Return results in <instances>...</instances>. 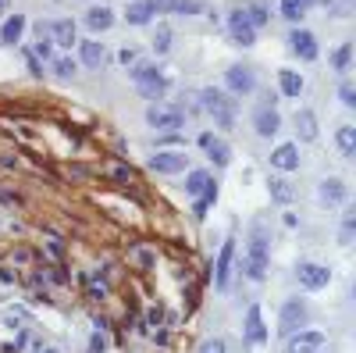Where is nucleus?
I'll return each mask as SVG.
<instances>
[{
	"instance_id": "1",
	"label": "nucleus",
	"mask_w": 356,
	"mask_h": 353,
	"mask_svg": "<svg viewBox=\"0 0 356 353\" xmlns=\"http://www.w3.org/2000/svg\"><path fill=\"white\" fill-rule=\"evenodd\" d=\"M267 268H271V236L264 221H253L249 239H246V254H242V275L249 282H264Z\"/></svg>"
},
{
	"instance_id": "2",
	"label": "nucleus",
	"mask_w": 356,
	"mask_h": 353,
	"mask_svg": "<svg viewBox=\"0 0 356 353\" xmlns=\"http://www.w3.org/2000/svg\"><path fill=\"white\" fill-rule=\"evenodd\" d=\"M196 103H200L203 114L214 118V125H218L221 132H232V129H235V121H239V114H235V97H228V93L218 90V86H203V90L196 93Z\"/></svg>"
},
{
	"instance_id": "3",
	"label": "nucleus",
	"mask_w": 356,
	"mask_h": 353,
	"mask_svg": "<svg viewBox=\"0 0 356 353\" xmlns=\"http://www.w3.org/2000/svg\"><path fill=\"white\" fill-rule=\"evenodd\" d=\"M146 125H150L154 132H178V129H185V111L178 108V103L157 100V103L146 108Z\"/></svg>"
},
{
	"instance_id": "4",
	"label": "nucleus",
	"mask_w": 356,
	"mask_h": 353,
	"mask_svg": "<svg viewBox=\"0 0 356 353\" xmlns=\"http://www.w3.org/2000/svg\"><path fill=\"white\" fill-rule=\"evenodd\" d=\"M306 321H310V307H306V300H303V296L285 300V303H282V314H278V336L289 339L292 332L306 328Z\"/></svg>"
},
{
	"instance_id": "5",
	"label": "nucleus",
	"mask_w": 356,
	"mask_h": 353,
	"mask_svg": "<svg viewBox=\"0 0 356 353\" xmlns=\"http://www.w3.org/2000/svg\"><path fill=\"white\" fill-rule=\"evenodd\" d=\"M296 282L306 293H317V289H328L331 285V268L321 264V261H300L296 264Z\"/></svg>"
},
{
	"instance_id": "6",
	"label": "nucleus",
	"mask_w": 356,
	"mask_h": 353,
	"mask_svg": "<svg viewBox=\"0 0 356 353\" xmlns=\"http://www.w3.org/2000/svg\"><path fill=\"white\" fill-rule=\"evenodd\" d=\"M235 236H228L221 243V250L214 257V289L218 293H228V282H232V272H235Z\"/></svg>"
},
{
	"instance_id": "7",
	"label": "nucleus",
	"mask_w": 356,
	"mask_h": 353,
	"mask_svg": "<svg viewBox=\"0 0 356 353\" xmlns=\"http://www.w3.org/2000/svg\"><path fill=\"white\" fill-rule=\"evenodd\" d=\"M257 90V72L249 65H228L224 68V93L228 97H249Z\"/></svg>"
},
{
	"instance_id": "8",
	"label": "nucleus",
	"mask_w": 356,
	"mask_h": 353,
	"mask_svg": "<svg viewBox=\"0 0 356 353\" xmlns=\"http://www.w3.org/2000/svg\"><path fill=\"white\" fill-rule=\"evenodd\" d=\"M253 132H257L260 139H275V136L282 132V114H278V108H275V97L264 100L260 108L253 111Z\"/></svg>"
},
{
	"instance_id": "9",
	"label": "nucleus",
	"mask_w": 356,
	"mask_h": 353,
	"mask_svg": "<svg viewBox=\"0 0 356 353\" xmlns=\"http://www.w3.org/2000/svg\"><path fill=\"white\" fill-rule=\"evenodd\" d=\"M146 164L157 175H182V172H189V154L185 150H157V154H150Z\"/></svg>"
},
{
	"instance_id": "10",
	"label": "nucleus",
	"mask_w": 356,
	"mask_h": 353,
	"mask_svg": "<svg viewBox=\"0 0 356 353\" xmlns=\"http://www.w3.org/2000/svg\"><path fill=\"white\" fill-rule=\"evenodd\" d=\"M285 39H289V50L296 54L300 61H317V57H321V47H317V36H313L310 29H303V26H292Z\"/></svg>"
},
{
	"instance_id": "11",
	"label": "nucleus",
	"mask_w": 356,
	"mask_h": 353,
	"mask_svg": "<svg viewBox=\"0 0 356 353\" xmlns=\"http://www.w3.org/2000/svg\"><path fill=\"white\" fill-rule=\"evenodd\" d=\"M324 332L321 328H300L292 332L289 343H285V353H321L324 350Z\"/></svg>"
},
{
	"instance_id": "12",
	"label": "nucleus",
	"mask_w": 356,
	"mask_h": 353,
	"mask_svg": "<svg viewBox=\"0 0 356 353\" xmlns=\"http://www.w3.org/2000/svg\"><path fill=\"white\" fill-rule=\"evenodd\" d=\"M196 143L203 147V154L211 157L214 168H228V164H232V147H228V143H224L218 132L207 129V132H200V139H196Z\"/></svg>"
},
{
	"instance_id": "13",
	"label": "nucleus",
	"mask_w": 356,
	"mask_h": 353,
	"mask_svg": "<svg viewBox=\"0 0 356 353\" xmlns=\"http://www.w3.org/2000/svg\"><path fill=\"white\" fill-rule=\"evenodd\" d=\"M43 36H50V43H57V47H75L78 43V26L72 18H57L50 26H39V39Z\"/></svg>"
},
{
	"instance_id": "14",
	"label": "nucleus",
	"mask_w": 356,
	"mask_h": 353,
	"mask_svg": "<svg viewBox=\"0 0 356 353\" xmlns=\"http://www.w3.org/2000/svg\"><path fill=\"white\" fill-rule=\"evenodd\" d=\"M78 68H90V72H100L103 65H107V47L100 43V39H78Z\"/></svg>"
},
{
	"instance_id": "15",
	"label": "nucleus",
	"mask_w": 356,
	"mask_h": 353,
	"mask_svg": "<svg viewBox=\"0 0 356 353\" xmlns=\"http://www.w3.org/2000/svg\"><path fill=\"white\" fill-rule=\"evenodd\" d=\"M267 161H271V168H275L278 175H289V172H296L300 168V143H278L275 150L267 154Z\"/></svg>"
},
{
	"instance_id": "16",
	"label": "nucleus",
	"mask_w": 356,
	"mask_h": 353,
	"mask_svg": "<svg viewBox=\"0 0 356 353\" xmlns=\"http://www.w3.org/2000/svg\"><path fill=\"white\" fill-rule=\"evenodd\" d=\"M228 39H232L235 47H253L257 43V29L246 22V11L235 8L232 14H228Z\"/></svg>"
},
{
	"instance_id": "17",
	"label": "nucleus",
	"mask_w": 356,
	"mask_h": 353,
	"mask_svg": "<svg viewBox=\"0 0 356 353\" xmlns=\"http://www.w3.org/2000/svg\"><path fill=\"white\" fill-rule=\"evenodd\" d=\"M317 200L328 203V207H346L349 203V185L339 175H328V179L317 182Z\"/></svg>"
},
{
	"instance_id": "18",
	"label": "nucleus",
	"mask_w": 356,
	"mask_h": 353,
	"mask_svg": "<svg viewBox=\"0 0 356 353\" xmlns=\"http://www.w3.org/2000/svg\"><path fill=\"white\" fill-rule=\"evenodd\" d=\"M82 22H86L90 32H107V29H114V22H118V11H114L111 4H93L86 14H82Z\"/></svg>"
},
{
	"instance_id": "19",
	"label": "nucleus",
	"mask_w": 356,
	"mask_h": 353,
	"mask_svg": "<svg viewBox=\"0 0 356 353\" xmlns=\"http://www.w3.org/2000/svg\"><path fill=\"white\" fill-rule=\"evenodd\" d=\"M25 29H29V18L22 11L8 14L4 26H0V43H4V47H18V43H22V36H25Z\"/></svg>"
},
{
	"instance_id": "20",
	"label": "nucleus",
	"mask_w": 356,
	"mask_h": 353,
	"mask_svg": "<svg viewBox=\"0 0 356 353\" xmlns=\"http://www.w3.org/2000/svg\"><path fill=\"white\" fill-rule=\"evenodd\" d=\"M296 143H317L321 129H317V114H313L310 108H296Z\"/></svg>"
},
{
	"instance_id": "21",
	"label": "nucleus",
	"mask_w": 356,
	"mask_h": 353,
	"mask_svg": "<svg viewBox=\"0 0 356 353\" xmlns=\"http://www.w3.org/2000/svg\"><path fill=\"white\" fill-rule=\"evenodd\" d=\"M246 343L249 346H260V343H267V325H264V310L253 303V307H249L246 310Z\"/></svg>"
},
{
	"instance_id": "22",
	"label": "nucleus",
	"mask_w": 356,
	"mask_h": 353,
	"mask_svg": "<svg viewBox=\"0 0 356 353\" xmlns=\"http://www.w3.org/2000/svg\"><path fill=\"white\" fill-rule=\"evenodd\" d=\"M278 90H282V97H289V100H300L303 90H306V79H303L296 68H278Z\"/></svg>"
},
{
	"instance_id": "23",
	"label": "nucleus",
	"mask_w": 356,
	"mask_h": 353,
	"mask_svg": "<svg viewBox=\"0 0 356 353\" xmlns=\"http://www.w3.org/2000/svg\"><path fill=\"white\" fill-rule=\"evenodd\" d=\"M267 193H271V200H275V203H282V207H289L292 200H296V182H289L285 175H271L267 179Z\"/></svg>"
},
{
	"instance_id": "24",
	"label": "nucleus",
	"mask_w": 356,
	"mask_h": 353,
	"mask_svg": "<svg viewBox=\"0 0 356 353\" xmlns=\"http://www.w3.org/2000/svg\"><path fill=\"white\" fill-rule=\"evenodd\" d=\"M121 18L129 26H150L154 22V8H150V0H129V4H125V11H121Z\"/></svg>"
},
{
	"instance_id": "25",
	"label": "nucleus",
	"mask_w": 356,
	"mask_h": 353,
	"mask_svg": "<svg viewBox=\"0 0 356 353\" xmlns=\"http://www.w3.org/2000/svg\"><path fill=\"white\" fill-rule=\"evenodd\" d=\"M313 4H317V0H278V14L285 18L289 26H300Z\"/></svg>"
},
{
	"instance_id": "26",
	"label": "nucleus",
	"mask_w": 356,
	"mask_h": 353,
	"mask_svg": "<svg viewBox=\"0 0 356 353\" xmlns=\"http://www.w3.org/2000/svg\"><path fill=\"white\" fill-rule=\"evenodd\" d=\"M353 54H356L353 39H346V43H339V47L331 50V68L339 72L342 79H349V72H353Z\"/></svg>"
},
{
	"instance_id": "27",
	"label": "nucleus",
	"mask_w": 356,
	"mask_h": 353,
	"mask_svg": "<svg viewBox=\"0 0 356 353\" xmlns=\"http://www.w3.org/2000/svg\"><path fill=\"white\" fill-rule=\"evenodd\" d=\"M335 147H339V154L346 161L356 157V125H339L335 129Z\"/></svg>"
},
{
	"instance_id": "28",
	"label": "nucleus",
	"mask_w": 356,
	"mask_h": 353,
	"mask_svg": "<svg viewBox=\"0 0 356 353\" xmlns=\"http://www.w3.org/2000/svg\"><path fill=\"white\" fill-rule=\"evenodd\" d=\"M211 179H214V175L207 172V168H189V172H185V193H189L193 200H200Z\"/></svg>"
},
{
	"instance_id": "29",
	"label": "nucleus",
	"mask_w": 356,
	"mask_h": 353,
	"mask_svg": "<svg viewBox=\"0 0 356 353\" xmlns=\"http://www.w3.org/2000/svg\"><path fill=\"white\" fill-rule=\"evenodd\" d=\"M157 75H164V68L157 65V61H136V65L129 68V79L136 82V86H139V82H150V79H157Z\"/></svg>"
},
{
	"instance_id": "30",
	"label": "nucleus",
	"mask_w": 356,
	"mask_h": 353,
	"mask_svg": "<svg viewBox=\"0 0 356 353\" xmlns=\"http://www.w3.org/2000/svg\"><path fill=\"white\" fill-rule=\"evenodd\" d=\"M50 68H54V79L68 82V79H75V75H78V61H75V57H68V54H61V57H54V61H50Z\"/></svg>"
},
{
	"instance_id": "31",
	"label": "nucleus",
	"mask_w": 356,
	"mask_h": 353,
	"mask_svg": "<svg viewBox=\"0 0 356 353\" xmlns=\"http://www.w3.org/2000/svg\"><path fill=\"white\" fill-rule=\"evenodd\" d=\"M167 86H171V82H167V75H157V79H150V82H139V93L146 97V100H150V103H157L164 93H167Z\"/></svg>"
},
{
	"instance_id": "32",
	"label": "nucleus",
	"mask_w": 356,
	"mask_h": 353,
	"mask_svg": "<svg viewBox=\"0 0 356 353\" xmlns=\"http://www.w3.org/2000/svg\"><path fill=\"white\" fill-rule=\"evenodd\" d=\"M242 11H246V22L253 26L257 32H260V29L271 22V8H267V4H260V0H253V4H246Z\"/></svg>"
},
{
	"instance_id": "33",
	"label": "nucleus",
	"mask_w": 356,
	"mask_h": 353,
	"mask_svg": "<svg viewBox=\"0 0 356 353\" xmlns=\"http://www.w3.org/2000/svg\"><path fill=\"white\" fill-rule=\"evenodd\" d=\"M171 39H175L171 26H157V32H154V39H150V50H154L157 57H164L167 50H171Z\"/></svg>"
},
{
	"instance_id": "34",
	"label": "nucleus",
	"mask_w": 356,
	"mask_h": 353,
	"mask_svg": "<svg viewBox=\"0 0 356 353\" xmlns=\"http://www.w3.org/2000/svg\"><path fill=\"white\" fill-rule=\"evenodd\" d=\"M353 239H356V211H353V207H346V211H342V225H339V243L353 246Z\"/></svg>"
},
{
	"instance_id": "35",
	"label": "nucleus",
	"mask_w": 356,
	"mask_h": 353,
	"mask_svg": "<svg viewBox=\"0 0 356 353\" xmlns=\"http://www.w3.org/2000/svg\"><path fill=\"white\" fill-rule=\"evenodd\" d=\"M196 353H228V343H224L221 336H211V339H203V343L196 346Z\"/></svg>"
},
{
	"instance_id": "36",
	"label": "nucleus",
	"mask_w": 356,
	"mask_h": 353,
	"mask_svg": "<svg viewBox=\"0 0 356 353\" xmlns=\"http://www.w3.org/2000/svg\"><path fill=\"white\" fill-rule=\"evenodd\" d=\"M207 11V0H178L175 14H203Z\"/></svg>"
},
{
	"instance_id": "37",
	"label": "nucleus",
	"mask_w": 356,
	"mask_h": 353,
	"mask_svg": "<svg viewBox=\"0 0 356 353\" xmlns=\"http://www.w3.org/2000/svg\"><path fill=\"white\" fill-rule=\"evenodd\" d=\"M339 100L346 103V108H356V86H353V79H342V86H339Z\"/></svg>"
},
{
	"instance_id": "38",
	"label": "nucleus",
	"mask_w": 356,
	"mask_h": 353,
	"mask_svg": "<svg viewBox=\"0 0 356 353\" xmlns=\"http://www.w3.org/2000/svg\"><path fill=\"white\" fill-rule=\"evenodd\" d=\"M150 8H154V14H175L178 0H150Z\"/></svg>"
},
{
	"instance_id": "39",
	"label": "nucleus",
	"mask_w": 356,
	"mask_h": 353,
	"mask_svg": "<svg viewBox=\"0 0 356 353\" xmlns=\"http://www.w3.org/2000/svg\"><path fill=\"white\" fill-rule=\"evenodd\" d=\"M107 350H111L107 339H103L100 332H93V336H90V353H107Z\"/></svg>"
},
{
	"instance_id": "40",
	"label": "nucleus",
	"mask_w": 356,
	"mask_h": 353,
	"mask_svg": "<svg viewBox=\"0 0 356 353\" xmlns=\"http://www.w3.org/2000/svg\"><path fill=\"white\" fill-rule=\"evenodd\" d=\"M118 61H121V65H125V68H132V65H136V61H139V50H136V47H125V50L118 54Z\"/></svg>"
},
{
	"instance_id": "41",
	"label": "nucleus",
	"mask_w": 356,
	"mask_h": 353,
	"mask_svg": "<svg viewBox=\"0 0 356 353\" xmlns=\"http://www.w3.org/2000/svg\"><path fill=\"white\" fill-rule=\"evenodd\" d=\"M132 257H136L143 268H154V254H150V250H132Z\"/></svg>"
},
{
	"instance_id": "42",
	"label": "nucleus",
	"mask_w": 356,
	"mask_h": 353,
	"mask_svg": "<svg viewBox=\"0 0 356 353\" xmlns=\"http://www.w3.org/2000/svg\"><path fill=\"white\" fill-rule=\"evenodd\" d=\"M193 218H196V221H203V218H207V203H203V200H196V203H193Z\"/></svg>"
},
{
	"instance_id": "43",
	"label": "nucleus",
	"mask_w": 356,
	"mask_h": 353,
	"mask_svg": "<svg viewBox=\"0 0 356 353\" xmlns=\"http://www.w3.org/2000/svg\"><path fill=\"white\" fill-rule=\"evenodd\" d=\"M0 14H11V0H0Z\"/></svg>"
},
{
	"instance_id": "44",
	"label": "nucleus",
	"mask_w": 356,
	"mask_h": 353,
	"mask_svg": "<svg viewBox=\"0 0 356 353\" xmlns=\"http://www.w3.org/2000/svg\"><path fill=\"white\" fill-rule=\"evenodd\" d=\"M36 353H57V350H54V346H47V350H36Z\"/></svg>"
}]
</instances>
